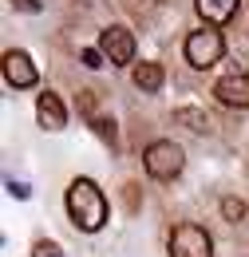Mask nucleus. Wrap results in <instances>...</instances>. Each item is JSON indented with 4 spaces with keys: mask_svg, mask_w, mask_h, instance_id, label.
Listing matches in <instances>:
<instances>
[{
    "mask_svg": "<svg viewBox=\"0 0 249 257\" xmlns=\"http://www.w3.org/2000/svg\"><path fill=\"white\" fill-rule=\"evenodd\" d=\"M99 48H103V56H107L111 64H119V67L135 60V36L127 32L123 24L103 28V32H99Z\"/></svg>",
    "mask_w": 249,
    "mask_h": 257,
    "instance_id": "nucleus-6",
    "label": "nucleus"
},
{
    "mask_svg": "<svg viewBox=\"0 0 249 257\" xmlns=\"http://www.w3.org/2000/svg\"><path fill=\"white\" fill-rule=\"evenodd\" d=\"M32 257H63V253H60V245H56V241H48V237H40V241L32 245Z\"/></svg>",
    "mask_w": 249,
    "mask_h": 257,
    "instance_id": "nucleus-14",
    "label": "nucleus"
},
{
    "mask_svg": "<svg viewBox=\"0 0 249 257\" xmlns=\"http://www.w3.org/2000/svg\"><path fill=\"white\" fill-rule=\"evenodd\" d=\"M91 127H95V135L115 151L119 147V131H115V119H103V115H91Z\"/></svg>",
    "mask_w": 249,
    "mask_h": 257,
    "instance_id": "nucleus-12",
    "label": "nucleus"
},
{
    "mask_svg": "<svg viewBox=\"0 0 249 257\" xmlns=\"http://www.w3.org/2000/svg\"><path fill=\"white\" fill-rule=\"evenodd\" d=\"M79 111H83V115H91V111H95V95H91V91L79 95Z\"/></svg>",
    "mask_w": 249,
    "mask_h": 257,
    "instance_id": "nucleus-19",
    "label": "nucleus"
},
{
    "mask_svg": "<svg viewBox=\"0 0 249 257\" xmlns=\"http://www.w3.org/2000/svg\"><path fill=\"white\" fill-rule=\"evenodd\" d=\"M143 166H147V174H151V178L170 182V178H178V174H182L186 155H182V147H178V143L158 139V143H151V147L143 151Z\"/></svg>",
    "mask_w": 249,
    "mask_h": 257,
    "instance_id": "nucleus-2",
    "label": "nucleus"
},
{
    "mask_svg": "<svg viewBox=\"0 0 249 257\" xmlns=\"http://www.w3.org/2000/svg\"><path fill=\"white\" fill-rule=\"evenodd\" d=\"M123 198H127V210L135 214V210H139V186H135V182H127V186H123Z\"/></svg>",
    "mask_w": 249,
    "mask_h": 257,
    "instance_id": "nucleus-16",
    "label": "nucleus"
},
{
    "mask_svg": "<svg viewBox=\"0 0 249 257\" xmlns=\"http://www.w3.org/2000/svg\"><path fill=\"white\" fill-rule=\"evenodd\" d=\"M36 119H40V127H44V131H63V123H67V111H63L60 95L44 91V95L36 99Z\"/></svg>",
    "mask_w": 249,
    "mask_h": 257,
    "instance_id": "nucleus-8",
    "label": "nucleus"
},
{
    "mask_svg": "<svg viewBox=\"0 0 249 257\" xmlns=\"http://www.w3.org/2000/svg\"><path fill=\"white\" fill-rule=\"evenodd\" d=\"M174 123H186L190 131H198V135H206L214 119H210L206 111H198V107H178V111H174Z\"/></svg>",
    "mask_w": 249,
    "mask_h": 257,
    "instance_id": "nucleus-11",
    "label": "nucleus"
},
{
    "mask_svg": "<svg viewBox=\"0 0 249 257\" xmlns=\"http://www.w3.org/2000/svg\"><path fill=\"white\" fill-rule=\"evenodd\" d=\"M67 214L75 229H83V233H99L107 225V198L91 178H75L67 186Z\"/></svg>",
    "mask_w": 249,
    "mask_h": 257,
    "instance_id": "nucleus-1",
    "label": "nucleus"
},
{
    "mask_svg": "<svg viewBox=\"0 0 249 257\" xmlns=\"http://www.w3.org/2000/svg\"><path fill=\"white\" fill-rule=\"evenodd\" d=\"M221 56H225V40H221L218 24L198 28V32L186 36V60H190V67H214Z\"/></svg>",
    "mask_w": 249,
    "mask_h": 257,
    "instance_id": "nucleus-4",
    "label": "nucleus"
},
{
    "mask_svg": "<svg viewBox=\"0 0 249 257\" xmlns=\"http://www.w3.org/2000/svg\"><path fill=\"white\" fill-rule=\"evenodd\" d=\"M8 194L24 202V198H28V194H32V186H28V182H16V178H8Z\"/></svg>",
    "mask_w": 249,
    "mask_h": 257,
    "instance_id": "nucleus-17",
    "label": "nucleus"
},
{
    "mask_svg": "<svg viewBox=\"0 0 249 257\" xmlns=\"http://www.w3.org/2000/svg\"><path fill=\"white\" fill-rule=\"evenodd\" d=\"M79 60H83V67H103V60H107V56H103V48H83V52H79Z\"/></svg>",
    "mask_w": 249,
    "mask_h": 257,
    "instance_id": "nucleus-15",
    "label": "nucleus"
},
{
    "mask_svg": "<svg viewBox=\"0 0 249 257\" xmlns=\"http://www.w3.org/2000/svg\"><path fill=\"white\" fill-rule=\"evenodd\" d=\"M12 8H20V12H28V16H36V12L44 8V4H40V0H12Z\"/></svg>",
    "mask_w": 249,
    "mask_h": 257,
    "instance_id": "nucleus-18",
    "label": "nucleus"
},
{
    "mask_svg": "<svg viewBox=\"0 0 249 257\" xmlns=\"http://www.w3.org/2000/svg\"><path fill=\"white\" fill-rule=\"evenodd\" d=\"M4 79L12 83V87H32L40 75H36V64H32L28 52H20V48H12V52H4Z\"/></svg>",
    "mask_w": 249,
    "mask_h": 257,
    "instance_id": "nucleus-7",
    "label": "nucleus"
},
{
    "mask_svg": "<svg viewBox=\"0 0 249 257\" xmlns=\"http://www.w3.org/2000/svg\"><path fill=\"white\" fill-rule=\"evenodd\" d=\"M245 214H249V206L245 202H241V198H221V218H225V222H245Z\"/></svg>",
    "mask_w": 249,
    "mask_h": 257,
    "instance_id": "nucleus-13",
    "label": "nucleus"
},
{
    "mask_svg": "<svg viewBox=\"0 0 249 257\" xmlns=\"http://www.w3.org/2000/svg\"><path fill=\"white\" fill-rule=\"evenodd\" d=\"M162 79H166V71L158 64H135V87L139 91L155 95V91H162Z\"/></svg>",
    "mask_w": 249,
    "mask_h": 257,
    "instance_id": "nucleus-10",
    "label": "nucleus"
},
{
    "mask_svg": "<svg viewBox=\"0 0 249 257\" xmlns=\"http://www.w3.org/2000/svg\"><path fill=\"white\" fill-rule=\"evenodd\" d=\"M237 4H241V0H194L198 16H202L206 24H218V28L237 16Z\"/></svg>",
    "mask_w": 249,
    "mask_h": 257,
    "instance_id": "nucleus-9",
    "label": "nucleus"
},
{
    "mask_svg": "<svg viewBox=\"0 0 249 257\" xmlns=\"http://www.w3.org/2000/svg\"><path fill=\"white\" fill-rule=\"evenodd\" d=\"M214 99L221 107H233V111H249V75L245 71H229L214 83Z\"/></svg>",
    "mask_w": 249,
    "mask_h": 257,
    "instance_id": "nucleus-5",
    "label": "nucleus"
},
{
    "mask_svg": "<svg viewBox=\"0 0 249 257\" xmlns=\"http://www.w3.org/2000/svg\"><path fill=\"white\" fill-rule=\"evenodd\" d=\"M170 257H214V237L194 222H182L170 229V245H166Z\"/></svg>",
    "mask_w": 249,
    "mask_h": 257,
    "instance_id": "nucleus-3",
    "label": "nucleus"
}]
</instances>
